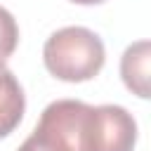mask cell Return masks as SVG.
<instances>
[{
    "instance_id": "obj_6",
    "label": "cell",
    "mask_w": 151,
    "mask_h": 151,
    "mask_svg": "<svg viewBox=\"0 0 151 151\" xmlns=\"http://www.w3.org/2000/svg\"><path fill=\"white\" fill-rule=\"evenodd\" d=\"M17 45H19V26L14 17L5 7H0V64H5L14 54Z\"/></svg>"
},
{
    "instance_id": "obj_8",
    "label": "cell",
    "mask_w": 151,
    "mask_h": 151,
    "mask_svg": "<svg viewBox=\"0 0 151 151\" xmlns=\"http://www.w3.org/2000/svg\"><path fill=\"white\" fill-rule=\"evenodd\" d=\"M71 2H76V5H99L104 0H71Z\"/></svg>"
},
{
    "instance_id": "obj_4",
    "label": "cell",
    "mask_w": 151,
    "mask_h": 151,
    "mask_svg": "<svg viewBox=\"0 0 151 151\" xmlns=\"http://www.w3.org/2000/svg\"><path fill=\"white\" fill-rule=\"evenodd\" d=\"M149 61H151L149 40L132 42L120 57V78L125 87L142 99H149Z\"/></svg>"
},
{
    "instance_id": "obj_3",
    "label": "cell",
    "mask_w": 151,
    "mask_h": 151,
    "mask_svg": "<svg viewBox=\"0 0 151 151\" xmlns=\"http://www.w3.org/2000/svg\"><path fill=\"white\" fill-rule=\"evenodd\" d=\"M137 123L118 104H101L92 111L90 151H134Z\"/></svg>"
},
{
    "instance_id": "obj_1",
    "label": "cell",
    "mask_w": 151,
    "mask_h": 151,
    "mask_svg": "<svg viewBox=\"0 0 151 151\" xmlns=\"http://www.w3.org/2000/svg\"><path fill=\"white\" fill-rule=\"evenodd\" d=\"M104 59L101 38L85 26H64L54 31L42 47L45 68L64 83L92 80L101 71Z\"/></svg>"
},
{
    "instance_id": "obj_2",
    "label": "cell",
    "mask_w": 151,
    "mask_h": 151,
    "mask_svg": "<svg viewBox=\"0 0 151 151\" xmlns=\"http://www.w3.org/2000/svg\"><path fill=\"white\" fill-rule=\"evenodd\" d=\"M94 106L78 99H57L45 106L35 132L50 139L59 151H90Z\"/></svg>"
},
{
    "instance_id": "obj_5",
    "label": "cell",
    "mask_w": 151,
    "mask_h": 151,
    "mask_svg": "<svg viewBox=\"0 0 151 151\" xmlns=\"http://www.w3.org/2000/svg\"><path fill=\"white\" fill-rule=\"evenodd\" d=\"M26 111V97H24V87L19 85L17 76L0 64V139L12 134Z\"/></svg>"
},
{
    "instance_id": "obj_7",
    "label": "cell",
    "mask_w": 151,
    "mask_h": 151,
    "mask_svg": "<svg viewBox=\"0 0 151 151\" xmlns=\"http://www.w3.org/2000/svg\"><path fill=\"white\" fill-rule=\"evenodd\" d=\"M17 151H59V149H57L50 139H45L42 134H38V132L33 130V134H31Z\"/></svg>"
}]
</instances>
